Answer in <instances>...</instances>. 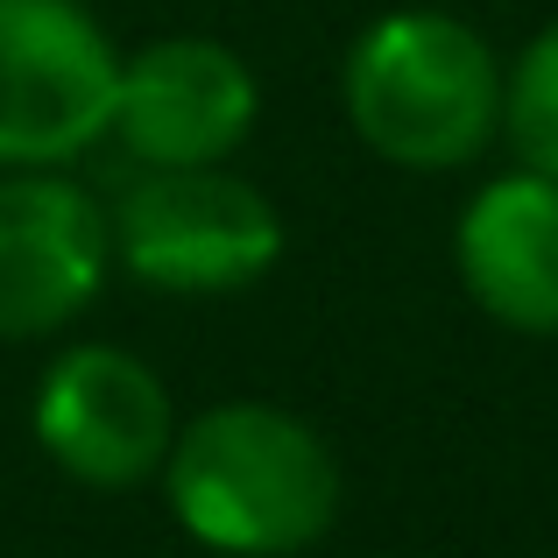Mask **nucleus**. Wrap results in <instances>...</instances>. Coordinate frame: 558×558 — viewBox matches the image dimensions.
Segmentation results:
<instances>
[{
	"label": "nucleus",
	"mask_w": 558,
	"mask_h": 558,
	"mask_svg": "<svg viewBox=\"0 0 558 558\" xmlns=\"http://www.w3.org/2000/svg\"><path fill=\"white\" fill-rule=\"evenodd\" d=\"M156 488L178 531L213 558H304L332 537L347 502L332 438L262 396H227L178 417Z\"/></svg>",
	"instance_id": "obj_1"
},
{
	"label": "nucleus",
	"mask_w": 558,
	"mask_h": 558,
	"mask_svg": "<svg viewBox=\"0 0 558 558\" xmlns=\"http://www.w3.org/2000/svg\"><path fill=\"white\" fill-rule=\"evenodd\" d=\"M340 113L375 163L460 178L502 142V50L452 8H389L347 43Z\"/></svg>",
	"instance_id": "obj_2"
},
{
	"label": "nucleus",
	"mask_w": 558,
	"mask_h": 558,
	"mask_svg": "<svg viewBox=\"0 0 558 558\" xmlns=\"http://www.w3.org/2000/svg\"><path fill=\"white\" fill-rule=\"evenodd\" d=\"M113 276L156 298H241L283 262V205L233 163L135 170L107 198Z\"/></svg>",
	"instance_id": "obj_3"
},
{
	"label": "nucleus",
	"mask_w": 558,
	"mask_h": 558,
	"mask_svg": "<svg viewBox=\"0 0 558 558\" xmlns=\"http://www.w3.org/2000/svg\"><path fill=\"white\" fill-rule=\"evenodd\" d=\"M121 43L85 0H0V170H78L113 128Z\"/></svg>",
	"instance_id": "obj_4"
},
{
	"label": "nucleus",
	"mask_w": 558,
	"mask_h": 558,
	"mask_svg": "<svg viewBox=\"0 0 558 558\" xmlns=\"http://www.w3.org/2000/svg\"><path fill=\"white\" fill-rule=\"evenodd\" d=\"M28 438L64 481L93 495L156 488L178 438V396L156 361L121 340H64L28 396Z\"/></svg>",
	"instance_id": "obj_5"
},
{
	"label": "nucleus",
	"mask_w": 558,
	"mask_h": 558,
	"mask_svg": "<svg viewBox=\"0 0 558 558\" xmlns=\"http://www.w3.org/2000/svg\"><path fill=\"white\" fill-rule=\"evenodd\" d=\"M107 283V198L78 170H0V347L64 340Z\"/></svg>",
	"instance_id": "obj_6"
},
{
	"label": "nucleus",
	"mask_w": 558,
	"mask_h": 558,
	"mask_svg": "<svg viewBox=\"0 0 558 558\" xmlns=\"http://www.w3.org/2000/svg\"><path fill=\"white\" fill-rule=\"evenodd\" d=\"M262 128V78L227 36H156L121 50L107 142L135 170L233 163Z\"/></svg>",
	"instance_id": "obj_7"
},
{
	"label": "nucleus",
	"mask_w": 558,
	"mask_h": 558,
	"mask_svg": "<svg viewBox=\"0 0 558 558\" xmlns=\"http://www.w3.org/2000/svg\"><path fill=\"white\" fill-rule=\"evenodd\" d=\"M452 276L517 340H558V178L495 170L452 219Z\"/></svg>",
	"instance_id": "obj_8"
},
{
	"label": "nucleus",
	"mask_w": 558,
	"mask_h": 558,
	"mask_svg": "<svg viewBox=\"0 0 558 558\" xmlns=\"http://www.w3.org/2000/svg\"><path fill=\"white\" fill-rule=\"evenodd\" d=\"M502 142L523 170L558 178V14L502 57Z\"/></svg>",
	"instance_id": "obj_9"
}]
</instances>
